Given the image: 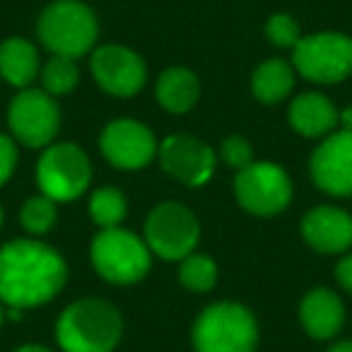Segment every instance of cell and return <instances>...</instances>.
<instances>
[{
	"mask_svg": "<svg viewBox=\"0 0 352 352\" xmlns=\"http://www.w3.org/2000/svg\"><path fill=\"white\" fill-rule=\"evenodd\" d=\"M68 265L54 246L15 239L0 246V302L10 309L46 304L63 289Z\"/></svg>",
	"mask_w": 352,
	"mask_h": 352,
	"instance_id": "obj_1",
	"label": "cell"
},
{
	"mask_svg": "<svg viewBox=\"0 0 352 352\" xmlns=\"http://www.w3.org/2000/svg\"><path fill=\"white\" fill-rule=\"evenodd\" d=\"M121 333V311L99 297L73 302L56 323V340L63 352H111Z\"/></svg>",
	"mask_w": 352,
	"mask_h": 352,
	"instance_id": "obj_2",
	"label": "cell"
},
{
	"mask_svg": "<svg viewBox=\"0 0 352 352\" xmlns=\"http://www.w3.org/2000/svg\"><path fill=\"white\" fill-rule=\"evenodd\" d=\"M258 326L254 314L236 302H217L201 311L193 323L196 352H254Z\"/></svg>",
	"mask_w": 352,
	"mask_h": 352,
	"instance_id": "obj_3",
	"label": "cell"
},
{
	"mask_svg": "<svg viewBox=\"0 0 352 352\" xmlns=\"http://www.w3.org/2000/svg\"><path fill=\"white\" fill-rule=\"evenodd\" d=\"M41 44L54 56L80 58L94 46L99 25L94 12L80 0H56L41 12L36 25Z\"/></svg>",
	"mask_w": 352,
	"mask_h": 352,
	"instance_id": "obj_4",
	"label": "cell"
},
{
	"mask_svg": "<svg viewBox=\"0 0 352 352\" xmlns=\"http://www.w3.org/2000/svg\"><path fill=\"white\" fill-rule=\"evenodd\" d=\"M92 265L104 280L113 285H133L150 273L152 251L133 232L111 227L102 230L92 241Z\"/></svg>",
	"mask_w": 352,
	"mask_h": 352,
	"instance_id": "obj_5",
	"label": "cell"
},
{
	"mask_svg": "<svg viewBox=\"0 0 352 352\" xmlns=\"http://www.w3.org/2000/svg\"><path fill=\"white\" fill-rule=\"evenodd\" d=\"M92 164L85 150L73 142H51L36 162V184L56 203L80 198L89 186Z\"/></svg>",
	"mask_w": 352,
	"mask_h": 352,
	"instance_id": "obj_6",
	"label": "cell"
},
{
	"mask_svg": "<svg viewBox=\"0 0 352 352\" xmlns=\"http://www.w3.org/2000/svg\"><path fill=\"white\" fill-rule=\"evenodd\" d=\"M292 63L311 82L338 85L352 75V39L338 32L302 36L292 49Z\"/></svg>",
	"mask_w": 352,
	"mask_h": 352,
	"instance_id": "obj_7",
	"label": "cell"
},
{
	"mask_svg": "<svg viewBox=\"0 0 352 352\" xmlns=\"http://www.w3.org/2000/svg\"><path fill=\"white\" fill-rule=\"evenodd\" d=\"M201 239L196 215L182 203H162L152 208L145 220V244L164 261H184L193 254Z\"/></svg>",
	"mask_w": 352,
	"mask_h": 352,
	"instance_id": "obj_8",
	"label": "cell"
},
{
	"mask_svg": "<svg viewBox=\"0 0 352 352\" xmlns=\"http://www.w3.org/2000/svg\"><path fill=\"white\" fill-rule=\"evenodd\" d=\"M234 196L251 215L273 217L292 201V182L283 166L273 162H254L236 174Z\"/></svg>",
	"mask_w": 352,
	"mask_h": 352,
	"instance_id": "obj_9",
	"label": "cell"
},
{
	"mask_svg": "<svg viewBox=\"0 0 352 352\" xmlns=\"http://www.w3.org/2000/svg\"><path fill=\"white\" fill-rule=\"evenodd\" d=\"M8 123L17 142L27 147H49L60 131V109L44 89H22L8 109Z\"/></svg>",
	"mask_w": 352,
	"mask_h": 352,
	"instance_id": "obj_10",
	"label": "cell"
},
{
	"mask_svg": "<svg viewBox=\"0 0 352 352\" xmlns=\"http://www.w3.org/2000/svg\"><path fill=\"white\" fill-rule=\"evenodd\" d=\"M160 164L171 179H176L184 186H203L210 182L212 171H215V152L210 145L193 135H166L157 147Z\"/></svg>",
	"mask_w": 352,
	"mask_h": 352,
	"instance_id": "obj_11",
	"label": "cell"
},
{
	"mask_svg": "<svg viewBox=\"0 0 352 352\" xmlns=\"http://www.w3.org/2000/svg\"><path fill=\"white\" fill-rule=\"evenodd\" d=\"M102 155L118 169H142L157 155V140L152 131L133 118H116L99 138Z\"/></svg>",
	"mask_w": 352,
	"mask_h": 352,
	"instance_id": "obj_12",
	"label": "cell"
},
{
	"mask_svg": "<svg viewBox=\"0 0 352 352\" xmlns=\"http://www.w3.org/2000/svg\"><path fill=\"white\" fill-rule=\"evenodd\" d=\"M89 68L99 87L113 97H133L147 80L145 60L126 46H99L92 54Z\"/></svg>",
	"mask_w": 352,
	"mask_h": 352,
	"instance_id": "obj_13",
	"label": "cell"
},
{
	"mask_svg": "<svg viewBox=\"0 0 352 352\" xmlns=\"http://www.w3.org/2000/svg\"><path fill=\"white\" fill-rule=\"evenodd\" d=\"M311 179L331 196H352V131H338L323 138L311 155Z\"/></svg>",
	"mask_w": 352,
	"mask_h": 352,
	"instance_id": "obj_14",
	"label": "cell"
},
{
	"mask_svg": "<svg viewBox=\"0 0 352 352\" xmlns=\"http://www.w3.org/2000/svg\"><path fill=\"white\" fill-rule=\"evenodd\" d=\"M302 236L318 254H342L352 246V215L340 208L318 206L304 215Z\"/></svg>",
	"mask_w": 352,
	"mask_h": 352,
	"instance_id": "obj_15",
	"label": "cell"
},
{
	"mask_svg": "<svg viewBox=\"0 0 352 352\" xmlns=\"http://www.w3.org/2000/svg\"><path fill=\"white\" fill-rule=\"evenodd\" d=\"M299 321H302L307 336L316 338V340H328L340 333L342 323H345V307L336 292L316 287L304 294L302 304H299Z\"/></svg>",
	"mask_w": 352,
	"mask_h": 352,
	"instance_id": "obj_16",
	"label": "cell"
},
{
	"mask_svg": "<svg viewBox=\"0 0 352 352\" xmlns=\"http://www.w3.org/2000/svg\"><path fill=\"white\" fill-rule=\"evenodd\" d=\"M338 109L328 97L318 92L299 94L289 104V126L304 138H323L331 135L338 126Z\"/></svg>",
	"mask_w": 352,
	"mask_h": 352,
	"instance_id": "obj_17",
	"label": "cell"
},
{
	"mask_svg": "<svg viewBox=\"0 0 352 352\" xmlns=\"http://www.w3.org/2000/svg\"><path fill=\"white\" fill-rule=\"evenodd\" d=\"M41 70L39 51L22 36H10L0 44V75L10 85L27 89Z\"/></svg>",
	"mask_w": 352,
	"mask_h": 352,
	"instance_id": "obj_18",
	"label": "cell"
},
{
	"mask_svg": "<svg viewBox=\"0 0 352 352\" xmlns=\"http://www.w3.org/2000/svg\"><path fill=\"white\" fill-rule=\"evenodd\" d=\"M157 102L162 109L169 113H186L196 107L198 94H201V85L198 78L186 68H169L160 75L157 80Z\"/></svg>",
	"mask_w": 352,
	"mask_h": 352,
	"instance_id": "obj_19",
	"label": "cell"
},
{
	"mask_svg": "<svg viewBox=\"0 0 352 352\" xmlns=\"http://www.w3.org/2000/svg\"><path fill=\"white\" fill-rule=\"evenodd\" d=\"M294 87V70L287 60L268 58L254 70L251 75V89L256 99L263 104H278L287 99V94Z\"/></svg>",
	"mask_w": 352,
	"mask_h": 352,
	"instance_id": "obj_20",
	"label": "cell"
},
{
	"mask_svg": "<svg viewBox=\"0 0 352 352\" xmlns=\"http://www.w3.org/2000/svg\"><path fill=\"white\" fill-rule=\"evenodd\" d=\"M128 212V203L126 196H123L118 188L104 186L97 188L89 198V215H92V222L99 227V230H111V227H118L123 222Z\"/></svg>",
	"mask_w": 352,
	"mask_h": 352,
	"instance_id": "obj_21",
	"label": "cell"
},
{
	"mask_svg": "<svg viewBox=\"0 0 352 352\" xmlns=\"http://www.w3.org/2000/svg\"><path fill=\"white\" fill-rule=\"evenodd\" d=\"M179 280L191 292H210L217 283V265L210 256L206 254H188L182 261L179 268Z\"/></svg>",
	"mask_w": 352,
	"mask_h": 352,
	"instance_id": "obj_22",
	"label": "cell"
},
{
	"mask_svg": "<svg viewBox=\"0 0 352 352\" xmlns=\"http://www.w3.org/2000/svg\"><path fill=\"white\" fill-rule=\"evenodd\" d=\"M78 80L80 73H78V65H75V58L51 56L44 68H41V85H44V92H49L51 97H60V94L73 92Z\"/></svg>",
	"mask_w": 352,
	"mask_h": 352,
	"instance_id": "obj_23",
	"label": "cell"
},
{
	"mask_svg": "<svg viewBox=\"0 0 352 352\" xmlns=\"http://www.w3.org/2000/svg\"><path fill=\"white\" fill-rule=\"evenodd\" d=\"M20 225L30 234H46L56 225V201L44 193L30 198L20 210Z\"/></svg>",
	"mask_w": 352,
	"mask_h": 352,
	"instance_id": "obj_24",
	"label": "cell"
},
{
	"mask_svg": "<svg viewBox=\"0 0 352 352\" xmlns=\"http://www.w3.org/2000/svg\"><path fill=\"white\" fill-rule=\"evenodd\" d=\"M265 36L270 44L280 46V49H294L297 41L302 39V32L294 17L289 15H273L265 22Z\"/></svg>",
	"mask_w": 352,
	"mask_h": 352,
	"instance_id": "obj_25",
	"label": "cell"
},
{
	"mask_svg": "<svg viewBox=\"0 0 352 352\" xmlns=\"http://www.w3.org/2000/svg\"><path fill=\"white\" fill-rule=\"evenodd\" d=\"M222 160L232 166V169L241 171L249 164H254V150H251L249 140L244 135H230L222 142Z\"/></svg>",
	"mask_w": 352,
	"mask_h": 352,
	"instance_id": "obj_26",
	"label": "cell"
},
{
	"mask_svg": "<svg viewBox=\"0 0 352 352\" xmlns=\"http://www.w3.org/2000/svg\"><path fill=\"white\" fill-rule=\"evenodd\" d=\"M17 166V145L12 138L0 133V186H6L10 182L12 171Z\"/></svg>",
	"mask_w": 352,
	"mask_h": 352,
	"instance_id": "obj_27",
	"label": "cell"
},
{
	"mask_svg": "<svg viewBox=\"0 0 352 352\" xmlns=\"http://www.w3.org/2000/svg\"><path fill=\"white\" fill-rule=\"evenodd\" d=\"M336 278L340 283V287L352 294V254L340 258V263L336 265Z\"/></svg>",
	"mask_w": 352,
	"mask_h": 352,
	"instance_id": "obj_28",
	"label": "cell"
},
{
	"mask_svg": "<svg viewBox=\"0 0 352 352\" xmlns=\"http://www.w3.org/2000/svg\"><path fill=\"white\" fill-rule=\"evenodd\" d=\"M338 126H340V131H352V107L342 109V111L338 113Z\"/></svg>",
	"mask_w": 352,
	"mask_h": 352,
	"instance_id": "obj_29",
	"label": "cell"
},
{
	"mask_svg": "<svg viewBox=\"0 0 352 352\" xmlns=\"http://www.w3.org/2000/svg\"><path fill=\"white\" fill-rule=\"evenodd\" d=\"M15 352H54V350H49V347H44V345H22V347H17Z\"/></svg>",
	"mask_w": 352,
	"mask_h": 352,
	"instance_id": "obj_30",
	"label": "cell"
},
{
	"mask_svg": "<svg viewBox=\"0 0 352 352\" xmlns=\"http://www.w3.org/2000/svg\"><path fill=\"white\" fill-rule=\"evenodd\" d=\"M328 352H352V342L345 340V342H338V345H333Z\"/></svg>",
	"mask_w": 352,
	"mask_h": 352,
	"instance_id": "obj_31",
	"label": "cell"
},
{
	"mask_svg": "<svg viewBox=\"0 0 352 352\" xmlns=\"http://www.w3.org/2000/svg\"><path fill=\"white\" fill-rule=\"evenodd\" d=\"M3 321H6V311H3V307H0V326H3Z\"/></svg>",
	"mask_w": 352,
	"mask_h": 352,
	"instance_id": "obj_32",
	"label": "cell"
},
{
	"mask_svg": "<svg viewBox=\"0 0 352 352\" xmlns=\"http://www.w3.org/2000/svg\"><path fill=\"white\" fill-rule=\"evenodd\" d=\"M0 225H3V208H0Z\"/></svg>",
	"mask_w": 352,
	"mask_h": 352,
	"instance_id": "obj_33",
	"label": "cell"
}]
</instances>
